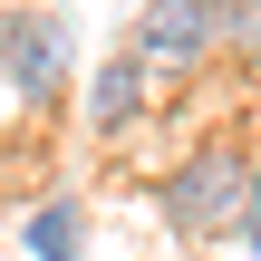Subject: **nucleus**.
Returning <instances> with one entry per match:
<instances>
[{
  "label": "nucleus",
  "instance_id": "6",
  "mask_svg": "<svg viewBox=\"0 0 261 261\" xmlns=\"http://www.w3.org/2000/svg\"><path fill=\"white\" fill-rule=\"evenodd\" d=\"M252 252H261V165H252Z\"/></svg>",
  "mask_w": 261,
  "mask_h": 261
},
{
  "label": "nucleus",
  "instance_id": "3",
  "mask_svg": "<svg viewBox=\"0 0 261 261\" xmlns=\"http://www.w3.org/2000/svg\"><path fill=\"white\" fill-rule=\"evenodd\" d=\"M145 116V58L126 48V58H107L97 68V87H87V126L97 136H116V126H136Z\"/></svg>",
  "mask_w": 261,
  "mask_h": 261
},
{
  "label": "nucleus",
  "instance_id": "5",
  "mask_svg": "<svg viewBox=\"0 0 261 261\" xmlns=\"http://www.w3.org/2000/svg\"><path fill=\"white\" fill-rule=\"evenodd\" d=\"M223 39H242V48H261V0H223Z\"/></svg>",
  "mask_w": 261,
  "mask_h": 261
},
{
  "label": "nucleus",
  "instance_id": "4",
  "mask_svg": "<svg viewBox=\"0 0 261 261\" xmlns=\"http://www.w3.org/2000/svg\"><path fill=\"white\" fill-rule=\"evenodd\" d=\"M29 252L39 261H77V203H39L29 213Z\"/></svg>",
  "mask_w": 261,
  "mask_h": 261
},
{
  "label": "nucleus",
  "instance_id": "2",
  "mask_svg": "<svg viewBox=\"0 0 261 261\" xmlns=\"http://www.w3.org/2000/svg\"><path fill=\"white\" fill-rule=\"evenodd\" d=\"M213 39H223V0H145V19H136L145 68H194Z\"/></svg>",
  "mask_w": 261,
  "mask_h": 261
},
{
  "label": "nucleus",
  "instance_id": "1",
  "mask_svg": "<svg viewBox=\"0 0 261 261\" xmlns=\"http://www.w3.org/2000/svg\"><path fill=\"white\" fill-rule=\"evenodd\" d=\"M252 203V155L242 145H203L174 184H165V213H174V232H232V213Z\"/></svg>",
  "mask_w": 261,
  "mask_h": 261
}]
</instances>
